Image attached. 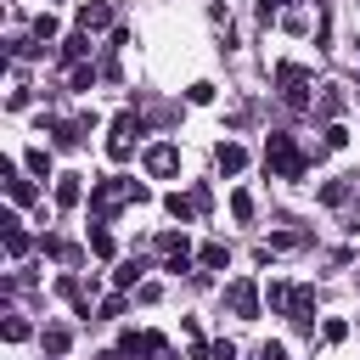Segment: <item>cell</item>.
I'll return each mask as SVG.
<instances>
[{
	"mask_svg": "<svg viewBox=\"0 0 360 360\" xmlns=\"http://www.w3.org/2000/svg\"><path fill=\"white\" fill-rule=\"evenodd\" d=\"M276 90L287 107H309V68L298 62H276Z\"/></svg>",
	"mask_w": 360,
	"mask_h": 360,
	"instance_id": "3957f363",
	"label": "cell"
},
{
	"mask_svg": "<svg viewBox=\"0 0 360 360\" xmlns=\"http://www.w3.org/2000/svg\"><path fill=\"white\" fill-rule=\"evenodd\" d=\"M349 180H354V174H343V180H326V186H321V202H326V208H343V202L354 197V186H349Z\"/></svg>",
	"mask_w": 360,
	"mask_h": 360,
	"instance_id": "5bb4252c",
	"label": "cell"
},
{
	"mask_svg": "<svg viewBox=\"0 0 360 360\" xmlns=\"http://www.w3.org/2000/svg\"><path fill=\"white\" fill-rule=\"evenodd\" d=\"M259 360H292V354H287L281 343H264V349H259Z\"/></svg>",
	"mask_w": 360,
	"mask_h": 360,
	"instance_id": "d590c367",
	"label": "cell"
},
{
	"mask_svg": "<svg viewBox=\"0 0 360 360\" xmlns=\"http://www.w3.org/2000/svg\"><path fill=\"white\" fill-rule=\"evenodd\" d=\"M326 146H332V152L349 146V129H343V124H326Z\"/></svg>",
	"mask_w": 360,
	"mask_h": 360,
	"instance_id": "1f68e13d",
	"label": "cell"
},
{
	"mask_svg": "<svg viewBox=\"0 0 360 360\" xmlns=\"http://www.w3.org/2000/svg\"><path fill=\"white\" fill-rule=\"evenodd\" d=\"M22 163H28V174H34V180H56V174H51V152H45V146H28V152H22Z\"/></svg>",
	"mask_w": 360,
	"mask_h": 360,
	"instance_id": "2e32d148",
	"label": "cell"
},
{
	"mask_svg": "<svg viewBox=\"0 0 360 360\" xmlns=\"http://www.w3.org/2000/svg\"><path fill=\"white\" fill-rule=\"evenodd\" d=\"M264 169H270L276 180H304V169H309V158L298 152V141H292V135H281V129H270V141H264Z\"/></svg>",
	"mask_w": 360,
	"mask_h": 360,
	"instance_id": "6da1fadb",
	"label": "cell"
},
{
	"mask_svg": "<svg viewBox=\"0 0 360 360\" xmlns=\"http://www.w3.org/2000/svg\"><path fill=\"white\" fill-rule=\"evenodd\" d=\"M96 84V68H73V90H90Z\"/></svg>",
	"mask_w": 360,
	"mask_h": 360,
	"instance_id": "e575fe53",
	"label": "cell"
},
{
	"mask_svg": "<svg viewBox=\"0 0 360 360\" xmlns=\"http://www.w3.org/2000/svg\"><path fill=\"white\" fill-rule=\"evenodd\" d=\"M135 135H141V112H118V118H112V135H107V158H112V163H129Z\"/></svg>",
	"mask_w": 360,
	"mask_h": 360,
	"instance_id": "5b68a950",
	"label": "cell"
},
{
	"mask_svg": "<svg viewBox=\"0 0 360 360\" xmlns=\"http://www.w3.org/2000/svg\"><path fill=\"white\" fill-rule=\"evenodd\" d=\"M163 208H169V219L191 225V219L202 214V197H197V191H169V197H163Z\"/></svg>",
	"mask_w": 360,
	"mask_h": 360,
	"instance_id": "ba28073f",
	"label": "cell"
},
{
	"mask_svg": "<svg viewBox=\"0 0 360 360\" xmlns=\"http://www.w3.org/2000/svg\"><path fill=\"white\" fill-rule=\"evenodd\" d=\"M343 107H349V96H343L338 84H326V90H321V101H315V112H321L326 124H338V112H343Z\"/></svg>",
	"mask_w": 360,
	"mask_h": 360,
	"instance_id": "7c38bea8",
	"label": "cell"
},
{
	"mask_svg": "<svg viewBox=\"0 0 360 360\" xmlns=\"http://www.w3.org/2000/svg\"><path fill=\"white\" fill-rule=\"evenodd\" d=\"M281 6H292V0H259V22H264V28H270V22H276V11H281Z\"/></svg>",
	"mask_w": 360,
	"mask_h": 360,
	"instance_id": "4dcf8cb0",
	"label": "cell"
},
{
	"mask_svg": "<svg viewBox=\"0 0 360 360\" xmlns=\"http://www.w3.org/2000/svg\"><path fill=\"white\" fill-rule=\"evenodd\" d=\"M321 338H326V343H343V338H349V326H343V321H326V326H321Z\"/></svg>",
	"mask_w": 360,
	"mask_h": 360,
	"instance_id": "836d02e7",
	"label": "cell"
},
{
	"mask_svg": "<svg viewBox=\"0 0 360 360\" xmlns=\"http://www.w3.org/2000/svg\"><path fill=\"white\" fill-rule=\"evenodd\" d=\"M141 163H146V174L169 180V174H180V146H174V141H152V146L141 152Z\"/></svg>",
	"mask_w": 360,
	"mask_h": 360,
	"instance_id": "8992f818",
	"label": "cell"
},
{
	"mask_svg": "<svg viewBox=\"0 0 360 360\" xmlns=\"http://www.w3.org/2000/svg\"><path fill=\"white\" fill-rule=\"evenodd\" d=\"M84 56H90V34H68L62 39V62L68 68H84Z\"/></svg>",
	"mask_w": 360,
	"mask_h": 360,
	"instance_id": "4fadbf2b",
	"label": "cell"
},
{
	"mask_svg": "<svg viewBox=\"0 0 360 360\" xmlns=\"http://www.w3.org/2000/svg\"><path fill=\"white\" fill-rule=\"evenodd\" d=\"M39 343H45V354L56 360V354H68V343H73V332H68V326H45V332H39Z\"/></svg>",
	"mask_w": 360,
	"mask_h": 360,
	"instance_id": "e0dca14e",
	"label": "cell"
},
{
	"mask_svg": "<svg viewBox=\"0 0 360 360\" xmlns=\"http://www.w3.org/2000/svg\"><path fill=\"white\" fill-rule=\"evenodd\" d=\"M34 39H56V17H51V11L34 17Z\"/></svg>",
	"mask_w": 360,
	"mask_h": 360,
	"instance_id": "4316f807",
	"label": "cell"
},
{
	"mask_svg": "<svg viewBox=\"0 0 360 360\" xmlns=\"http://www.w3.org/2000/svg\"><path fill=\"white\" fill-rule=\"evenodd\" d=\"M90 253H96V259H112V231H107V225L90 231Z\"/></svg>",
	"mask_w": 360,
	"mask_h": 360,
	"instance_id": "7402d4cb",
	"label": "cell"
},
{
	"mask_svg": "<svg viewBox=\"0 0 360 360\" xmlns=\"http://www.w3.org/2000/svg\"><path fill=\"white\" fill-rule=\"evenodd\" d=\"M118 202H129V180H124V174H112V180H90V214H96L101 225L118 214Z\"/></svg>",
	"mask_w": 360,
	"mask_h": 360,
	"instance_id": "7a4b0ae2",
	"label": "cell"
},
{
	"mask_svg": "<svg viewBox=\"0 0 360 360\" xmlns=\"http://www.w3.org/2000/svg\"><path fill=\"white\" fill-rule=\"evenodd\" d=\"M231 214H236V219H253V197H248V191H231Z\"/></svg>",
	"mask_w": 360,
	"mask_h": 360,
	"instance_id": "83f0119b",
	"label": "cell"
},
{
	"mask_svg": "<svg viewBox=\"0 0 360 360\" xmlns=\"http://www.w3.org/2000/svg\"><path fill=\"white\" fill-rule=\"evenodd\" d=\"M141 276H146V264H141V259H124V264L112 270V281H118V287H135Z\"/></svg>",
	"mask_w": 360,
	"mask_h": 360,
	"instance_id": "44dd1931",
	"label": "cell"
},
{
	"mask_svg": "<svg viewBox=\"0 0 360 360\" xmlns=\"http://www.w3.org/2000/svg\"><path fill=\"white\" fill-rule=\"evenodd\" d=\"M163 270H169V276H180V270H191V253H169V259H163Z\"/></svg>",
	"mask_w": 360,
	"mask_h": 360,
	"instance_id": "d6a6232c",
	"label": "cell"
},
{
	"mask_svg": "<svg viewBox=\"0 0 360 360\" xmlns=\"http://www.w3.org/2000/svg\"><path fill=\"white\" fill-rule=\"evenodd\" d=\"M0 332H6V343H22V338H28L34 326H28L22 315H6V321H0Z\"/></svg>",
	"mask_w": 360,
	"mask_h": 360,
	"instance_id": "603a6c76",
	"label": "cell"
},
{
	"mask_svg": "<svg viewBox=\"0 0 360 360\" xmlns=\"http://www.w3.org/2000/svg\"><path fill=\"white\" fill-rule=\"evenodd\" d=\"M45 253H51V259H79V248L62 242V236H45Z\"/></svg>",
	"mask_w": 360,
	"mask_h": 360,
	"instance_id": "484cf974",
	"label": "cell"
},
{
	"mask_svg": "<svg viewBox=\"0 0 360 360\" xmlns=\"http://www.w3.org/2000/svg\"><path fill=\"white\" fill-rule=\"evenodd\" d=\"M214 163H219L225 174H242V169H248V152H242L236 141H219V146H214Z\"/></svg>",
	"mask_w": 360,
	"mask_h": 360,
	"instance_id": "8fae6325",
	"label": "cell"
},
{
	"mask_svg": "<svg viewBox=\"0 0 360 360\" xmlns=\"http://www.w3.org/2000/svg\"><path fill=\"white\" fill-rule=\"evenodd\" d=\"M186 101H191V107H208V101H214V84H208V79H197V84L186 90Z\"/></svg>",
	"mask_w": 360,
	"mask_h": 360,
	"instance_id": "d4e9b609",
	"label": "cell"
},
{
	"mask_svg": "<svg viewBox=\"0 0 360 360\" xmlns=\"http://www.w3.org/2000/svg\"><path fill=\"white\" fill-rule=\"evenodd\" d=\"M124 315V292H112V298H101V321H118Z\"/></svg>",
	"mask_w": 360,
	"mask_h": 360,
	"instance_id": "f1b7e54d",
	"label": "cell"
},
{
	"mask_svg": "<svg viewBox=\"0 0 360 360\" xmlns=\"http://www.w3.org/2000/svg\"><path fill=\"white\" fill-rule=\"evenodd\" d=\"M197 259H202V270H225V264H231V248H225V242H202Z\"/></svg>",
	"mask_w": 360,
	"mask_h": 360,
	"instance_id": "d6986e66",
	"label": "cell"
},
{
	"mask_svg": "<svg viewBox=\"0 0 360 360\" xmlns=\"http://www.w3.org/2000/svg\"><path fill=\"white\" fill-rule=\"evenodd\" d=\"M208 360H236V343H231V338H219V343H208Z\"/></svg>",
	"mask_w": 360,
	"mask_h": 360,
	"instance_id": "f546056e",
	"label": "cell"
},
{
	"mask_svg": "<svg viewBox=\"0 0 360 360\" xmlns=\"http://www.w3.org/2000/svg\"><path fill=\"white\" fill-rule=\"evenodd\" d=\"M304 242H309L304 231H276V236H270L264 248H270V253H292V248H304Z\"/></svg>",
	"mask_w": 360,
	"mask_h": 360,
	"instance_id": "ffe728a7",
	"label": "cell"
},
{
	"mask_svg": "<svg viewBox=\"0 0 360 360\" xmlns=\"http://www.w3.org/2000/svg\"><path fill=\"white\" fill-rule=\"evenodd\" d=\"M101 28H112V6L107 0H84L79 6V34H101Z\"/></svg>",
	"mask_w": 360,
	"mask_h": 360,
	"instance_id": "52a82bcc",
	"label": "cell"
},
{
	"mask_svg": "<svg viewBox=\"0 0 360 360\" xmlns=\"http://www.w3.org/2000/svg\"><path fill=\"white\" fill-rule=\"evenodd\" d=\"M208 22H214V28H219V34H225V45H231V11H225V6H219V0H214V6H208Z\"/></svg>",
	"mask_w": 360,
	"mask_h": 360,
	"instance_id": "cb8c5ba5",
	"label": "cell"
},
{
	"mask_svg": "<svg viewBox=\"0 0 360 360\" xmlns=\"http://www.w3.org/2000/svg\"><path fill=\"white\" fill-rule=\"evenodd\" d=\"M292 292H298L292 281H270V287H264V304H270L276 315H287V309H292Z\"/></svg>",
	"mask_w": 360,
	"mask_h": 360,
	"instance_id": "9a60e30c",
	"label": "cell"
},
{
	"mask_svg": "<svg viewBox=\"0 0 360 360\" xmlns=\"http://www.w3.org/2000/svg\"><path fill=\"white\" fill-rule=\"evenodd\" d=\"M0 236H6V253H11V259H22V253H28V248H34V242H28V231H22V219H17V214H6V219H0Z\"/></svg>",
	"mask_w": 360,
	"mask_h": 360,
	"instance_id": "30bf717a",
	"label": "cell"
},
{
	"mask_svg": "<svg viewBox=\"0 0 360 360\" xmlns=\"http://www.w3.org/2000/svg\"><path fill=\"white\" fill-rule=\"evenodd\" d=\"M56 208H79L84 202V174H56Z\"/></svg>",
	"mask_w": 360,
	"mask_h": 360,
	"instance_id": "9c48e42d",
	"label": "cell"
},
{
	"mask_svg": "<svg viewBox=\"0 0 360 360\" xmlns=\"http://www.w3.org/2000/svg\"><path fill=\"white\" fill-rule=\"evenodd\" d=\"M158 253L169 259V253H191V236L186 231H158Z\"/></svg>",
	"mask_w": 360,
	"mask_h": 360,
	"instance_id": "ac0fdd59",
	"label": "cell"
},
{
	"mask_svg": "<svg viewBox=\"0 0 360 360\" xmlns=\"http://www.w3.org/2000/svg\"><path fill=\"white\" fill-rule=\"evenodd\" d=\"M259 304H264V292H259V281H253V276H236V281L225 287V309H231V315L259 321Z\"/></svg>",
	"mask_w": 360,
	"mask_h": 360,
	"instance_id": "277c9868",
	"label": "cell"
}]
</instances>
